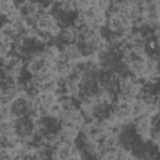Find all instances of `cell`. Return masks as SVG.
Masks as SVG:
<instances>
[{"instance_id": "obj_1", "label": "cell", "mask_w": 160, "mask_h": 160, "mask_svg": "<svg viewBox=\"0 0 160 160\" xmlns=\"http://www.w3.org/2000/svg\"><path fill=\"white\" fill-rule=\"evenodd\" d=\"M84 59L82 49L78 43L67 44L60 47V62L76 65Z\"/></svg>"}]
</instances>
